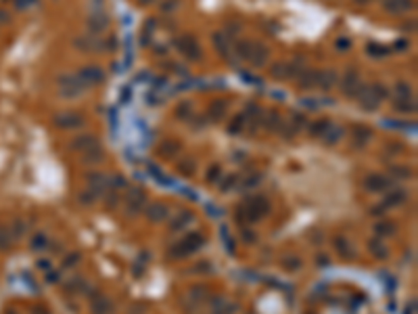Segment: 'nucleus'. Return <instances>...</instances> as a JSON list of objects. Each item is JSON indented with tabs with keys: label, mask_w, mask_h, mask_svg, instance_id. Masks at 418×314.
<instances>
[{
	"label": "nucleus",
	"mask_w": 418,
	"mask_h": 314,
	"mask_svg": "<svg viewBox=\"0 0 418 314\" xmlns=\"http://www.w3.org/2000/svg\"><path fill=\"white\" fill-rule=\"evenodd\" d=\"M270 212V201L266 199V197H249L245 201V205H240L237 210V222L242 226V224H251V222H255L259 218H264L266 214Z\"/></svg>",
	"instance_id": "1"
},
{
	"label": "nucleus",
	"mask_w": 418,
	"mask_h": 314,
	"mask_svg": "<svg viewBox=\"0 0 418 314\" xmlns=\"http://www.w3.org/2000/svg\"><path fill=\"white\" fill-rule=\"evenodd\" d=\"M203 235H199V233H190L182 239V241L176 243L172 250H170V255L172 258H184V255H188V253H195L199 247H203Z\"/></svg>",
	"instance_id": "2"
},
{
	"label": "nucleus",
	"mask_w": 418,
	"mask_h": 314,
	"mask_svg": "<svg viewBox=\"0 0 418 314\" xmlns=\"http://www.w3.org/2000/svg\"><path fill=\"white\" fill-rule=\"evenodd\" d=\"M84 88V82L78 76H71V73H65V76L59 78V93L65 98H71V96H78Z\"/></svg>",
	"instance_id": "3"
},
{
	"label": "nucleus",
	"mask_w": 418,
	"mask_h": 314,
	"mask_svg": "<svg viewBox=\"0 0 418 314\" xmlns=\"http://www.w3.org/2000/svg\"><path fill=\"white\" fill-rule=\"evenodd\" d=\"M145 201H147V195H145V188H140V187H132L130 191L125 193V205H128L130 214L140 212Z\"/></svg>",
	"instance_id": "4"
},
{
	"label": "nucleus",
	"mask_w": 418,
	"mask_h": 314,
	"mask_svg": "<svg viewBox=\"0 0 418 314\" xmlns=\"http://www.w3.org/2000/svg\"><path fill=\"white\" fill-rule=\"evenodd\" d=\"M391 180L385 174H368L364 178V188L368 193H385L389 188Z\"/></svg>",
	"instance_id": "5"
},
{
	"label": "nucleus",
	"mask_w": 418,
	"mask_h": 314,
	"mask_svg": "<svg viewBox=\"0 0 418 314\" xmlns=\"http://www.w3.org/2000/svg\"><path fill=\"white\" fill-rule=\"evenodd\" d=\"M176 46H178V51L186 57V59H199L201 57V46L195 38H190V36H184L180 38L178 42H176Z\"/></svg>",
	"instance_id": "6"
},
{
	"label": "nucleus",
	"mask_w": 418,
	"mask_h": 314,
	"mask_svg": "<svg viewBox=\"0 0 418 314\" xmlns=\"http://www.w3.org/2000/svg\"><path fill=\"white\" fill-rule=\"evenodd\" d=\"M359 88V76L356 73V69H349L347 73H343V80H341V90L345 93L347 96H356Z\"/></svg>",
	"instance_id": "7"
},
{
	"label": "nucleus",
	"mask_w": 418,
	"mask_h": 314,
	"mask_svg": "<svg viewBox=\"0 0 418 314\" xmlns=\"http://www.w3.org/2000/svg\"><path fill=\"white\" fill-rule=\"evenodd\" d=\"M78 78L84 82V84H98V82L105 78V73L100 67H96V65H86V67L78 73Z\"/></svg>",
	"instance_id": "8"
},
{
	"label": "nucleus",
	"mask_w": 418,
	"mask_h": 314,
	"mask_svg": "<svg viewBox=\"0 0 418 314\" xmlns=\"http://www.w3.org/2000/svg\"><path fill=\"white\" fill-rule=\"evenodd\" d=\"M209 312L211 314H234L237 312V306L228 302L226 297H213V300L209 302Z\"/></svg>",
	"instance_id": "9"
},
{
	"label": "nucleus",
	"mask_w": 418,
	"mask_h": 314,
	"mask_svg": "<svg viewBox=\"0 0 418 314\" xmlns=\"http://www.w3.org/2000/svg\"><path fill=\"white\" fill-rule=\"evenodd\" d=\"M86 183H88L90 191H94L96 195H100L109 187V178L103 176V174H98V172H90V174L86 176Z\"/></svg>",
	"instance_id": "10"
},
{
	"label": "nucleus",
	"mask_w": 418,
	"mask_h": 314,
	"mask_svg": "<svg viewBox=\"0 0 418 314\" xmlns=\"http://www.w3.org/2000/svg\"><path fill=\"white\" fill-rule=\"evenodd\" d=\"M57 126H61V128H78L84 124V118L78 113H61V115H57Z\"/></svg>",
	"instance_id": "11"
},
{
	"label": "nucleus",
	"mask_w": 418,
	"mask_h": 314,
	"mask_svg": "<svg viewBox=\"0 0 418 314\" xmlns=\"http://www.w3.org/2000/svg\"><path fill=\"white\" fill-rule=\"evenodd\" d=\"M368 251H370L374 258H379V260H385L389 255V247L385 245V241L381 237H374L368 241Z\"/></svg>",
	"instance_id": "12"
},
{
	"label": "nucleus",
	"mask_w": 418,
	"mask_h": 314,
	"mask_svg": "<svg viewBox=\"0 0 418 314\" xmlns=\"http://www.w3.org/2000/svg\"><path fill=\"white\" fill-rule=\"evenodd\" d=\"M90 310H92V314H107L109 310H111V300L105 297V295H100V293H96L90 300Z\"/></svg>",
	"instance_id": "13"
},
{
	"label": "nucleus",
	"mask_w": 418,
	"mask_h": 314,
	"mask_svg": "<svg viewBox=\"0 0 418 314\" xmlns=\"http://www.w3.org/2000/svg\"><path fill=\"white\" fill-rule=\"evenodd\" d=\"M408 199V195H406V191L404 188H393V191H389L387 193V197H385V201H383V205L385 208H397V205H401Z\"/></svg>",
	"instance_id": "14"
},
{
	"label": "nucleus",
	"mask_w": 418,
	"mask_h": 314,
	"mask_svg": "<svg viewBox=\"0 0 418 314\" xmlns=\"http://www.w3.org/2000/svg\"><path fill=\"white\" fill-rule=\"evenodd\" d=\"M332 243H334V250H337V253L341 255V258H345V260H354L356 250L351 247V243L347 241L345 237H337Z\"/></svg>",
	"instance_id": "15"
},
{
	"label": "nucleus",
	"mask_w": 418,
	"mask_h": 314,
	"mask_svg": "<svg viewBox=\"0 0 418 314\" xmlns=\"http://www.w3.org/2000/svg\"><path fill=\"white\" fill-rule=\"evenodd\" d=\"M180 151V143H176V140L172 138H167V140H161L157 147V153L161 155V157H167V159H172V157H176V153Z\"/></svg>",
	"instance_id": "16"
},
{
	"label": "nucleus",
	"mask_w": 418,
	"mask_h": 314,
	"mask_svg": "<svg viewBox=\"0 0 418 314\" xmlns=\"http://www.w3.org/2000/svg\"><path fill=\"white\" fill-rule=\"evenodd\" d=\"M167 208L163 203H153V205H149L147 208V218L150 220V222H163L165 218H167Z\"/></svg>",
	"instance_id": "17"
},
{
	"label": "nucleus",
	"mask_w": 418,
	"mask_h": 314,
	"mask_svg": "<svg viewBox=\"0 0 418 314\" xmlns=\"http://www.w3.org/2000/svg\"><path fill=\"white\" fill-rule=\"evenodd\" d=\"M272 76L274 78H289V76H297V65L291 63H276L272 65Z\"/></svg>",
	"instance_id": "18"
},
{
	"label": "nucleus",
	"mask_w": 418,
	"mask_h": 314,
	"mask_svg": "<svg viewBox=\"0 0 418 314\" xmlns=\"http://www.w3.org/2000/svg\"><path fill=\"white\" fill-rule=\"evenodd\" d=\"M268 59V48L264 44H253V48H251V55H249V61L255 65V67H259V65H264Z\"/></svg>",
	"instance_id": "19"
},
{
	"label": "nucleus",
	"mask_w": 418,
	"mask_h": 314,
	"mask_svg": "<svg viewBox=\"0 0 418 314\" xmlns=\"http://www.w3.org/2000/svg\"><path fill=\"white\" fill-rule=\"evenodd\" d=\"M334 82H337V73H334V71H320V73H316V86H320L322 90H330Z\"/></svg>",
	"instance_id": "20"
},
{
	"label": "nucleus",
	"mask_w": 418,
	"mask_h": 314,
	"mask_svg": "<svg viewBox=\"0 0 418 314\" xmlns=\"http://www.w3.org/2000/svg\"><path fill=\"white\" fill-rule=\"evenodd\" d=\"M176 170H178V174H180V176L188 178V176L195 174L197 166H195V161H192V157H182V159H180L178 163H176Z\"/></svg>",
	"instance_id": "21"
},
{
	"label": "nucleus",
	"mask_w": 418,
	"mask_h": 314,
	"mask_svg": "<svg viewBox=\"0 0 418 314\" xmlns=\"http://www.w3.org/2000/svg\"><path fill=\"white\" fill-rule=\"evenodd\" d=\"M107 23H109L107 15L105 13H96V15H92V17L88 19V28H90L92 34H98V31H103L107 28Z\"/></svg>",
	"instance_id": "22"
},
{
	"label": "nucleus",
	"mask_w": 418,
	"mask_h": 314,
	"mask_svg": "<svg viewBox=\"0 0 418 314\" xmlns=\"http://www.w3.org/2000/svg\"><path fill=\"white\" fill-rule=\"evenodd\" d=\"M385 9L389 13H404L408 9H412V0H385Z\"/></svg>",
	"instance_id": "23"
},
{
	"label": "nucleus",
	"mask_w": 418,
	"mask_h": 314,
	"mask_svg": "<svg viewBox=\"0 0 418 314\" xmlns=\"http://www.w3.org/2000/svg\"><path fill=\"white\" fill-rule=\"evenodd\" d=\"M226 101H213L211 103V107H209V111H207V115H209V120L211 122H220L224 115H226Z\"/></svg>",
	"instance_id": "24"
},
{
	"label": "nucleus",
	"mask_w": 418,
	"mask_h": 314,
	"mask_svg": "<svg viewBox=\"0 0 418 314\" xmlns=\"http://www.w3.org/2000/svg\"><path fill=\"white\" fill-rule=\"evenodd\" d=\"M94 143H96V138L92 136V134H82V136H78V138L73 140L71 149H73V151H82V153H84V151H86V149H90V147L94 145Z\"/></svg>",
	"instance_id": "25"
},
{
	"label": "nucleus",
	"mask_w": 418,
	"mask_h": 314,
	"mask_svg": "<svg viewBox=\"0 0 418 314\" xmlns=\"http://www.w3.org/2000/svg\"><path fill=\"white\" fill-rule=\"evenodd\" d=\"M368 140H372V130L366 126H356L354 128V143L356 145H366Z\"/></svg>",
	"instance_id": "26"
},
{
	"label": "nucleus",
	"mask_w": 418,
	"mask_h": 314,
	"mask_svg": "<svg viewBox=\"0 0 418 314\" xmlns=\"http://www.w3.org/2000/svg\"><path fill=\"white\" fill-rule=\"evenodd\" d=\"M393 109L399 111V113H414L416 111V103H414V98H395Z\"/></svg>",
	"instance_id": "27"
},
{
	"label": "nucleus",
	"mask_w": 418,
	"mask_h": 314,
	"mask_svg": "<svg viewBox=\"0 0 418 314\" xmlns=\"http://www.w3.org/2000/svg\"><path fill=\"white\" fill-rule=\"evenodd\" d=\"M341 136H343V130H341L339 126H332V124H330L328 130H326L320 138L324 140L326 145H334V143H339V138H341Z\"/></svg>",
	"instance_id": "28"
},
{
	"label": "nucleus",
	"mask_w": 418,
	"mask_h": 314,
	"mask_svg": "<svg viewBox=\"0 0 418 314\" xmlns=\"http://www.w3.org/2000/svg\"><path fill=\"white\" fill-rule=\"evenodd\" d=\"M192 222V214L190 212H186V210H182L178 216H176L174 220H172V230H182L186 224H190Z\"/></svg>",
	"instance_id": "29"
},
{
	"label": "nucleus",
	"mask_w": 418,
	"mask_h": 314,
	"mask_svg": "<svg viewBox=\"0 0 418 314\" xmlns=\"http://www.w3.org/2000/svg\"><path fill=\"white\" fill-rule=\"evenodd\" d=\"M103 159V149H100V145L98 143H94L92 145L90 149H86V151H84V161L86 163H90V161H100Z\"/></svg>",
	"instance_id": "30"
},
{
	"label": "nucleus",
	"mask_w": 418,
	"mask_h": 314,
	"mask_svg": "<svg viewBox=\"0 0 418 314\" xmlns=\"http://www.w3.org/2000/svg\"><path fill=\"white\" fill-rule=\"evenodd\" d=\"M374 233H376V237H389V235H393L395 233V224L393 222H387V220H383V222H376L374 224Z\"/></svg>",
	"instance_id": "31"
},
{
	"label": "nucleus",
	"mask_w": 418,
	"mask_h": 314,
	"mask_svg": "<svg viewBox=\"0 0 418 314\" xmlns=\"http://www.w3.org/2000/svg\"><path fill=\"white\" fill-rule=\"evenodd\" d=\"M328 126H330V122L328 120H318V122H314L312 126H309V136H314V138H320L326 130H328Z\"/></svg>",
	"instance_id": "32"
},
{
	"label": "nucleus",
	"mask_w": 418,
	"mask_h": 314,
	"mask_svg": "<svg viewBox=\"0 0 418 314\" xmlns=\"http://www.w3.org/2000/svg\"><path fill=\"white\" fill-rule=\"evenodd\" d=\"M280 264H282L284 270H299L301 268V260L297 258V255H284V258L280 260Z\"/></svg>",
	"instance_id": "33"
},
{
	"label": "nucleus",
	"mask_w": 418,
	"mask_h": 314,
	"mask_svg": "<svg viewBox=\"0 0 418 314\" xmlns=\"http://www.w3.org/2000/svg\"><path fill=\"white\" fill-rule=\"evenodd\" d=\"M299 84H301V88H312V86H316V71H303V73H299Z\"/></svg>",
	"instance_id": "34"
},
{
	"label": "nucleus",
	"mask_w": 418,
	"mask_h": 314,
	"mask_svg": "<svg viewBox=\"0 0 418 314\" xmlns=\"http://www.w3.org/2000/svg\"><path fill=\"white\" fill-rule=\"evenodd\" d=\"M251 48H253V42H249V40H240V42L237 44V55L240 57V59H247L249 61Z\"/></svg>",
	"instance_id": "35"
},
{
	"label": "nucleus",
	"mask_w": 418,
	"mask_h": 314,
	"mask_svg": "<svg viewBox=\"0 0 418 314\" xmlns=\"http://www.w3.org/2000/svg\"><path fill=\"white\" fill-rule=\"evenodd\" d=\"M266 124H268V128L270 130H282V120H280V115L276 113V111H270L268 113V120H266Z\"/></svg>",
	"instance_id": "36"
},
{
	"label": "nucleus",
	"mask_w": 418,
	"mask_h": 314,
	"mask_svg": "<svg viewBox=\"0 0 418 314\" xmlns=\"http://www.w3.org/2000/svg\"><path fill=\"white\" fill-rule=\"evenodd\" d=\"M395 98H412V88L406 82H399L395 86Z\"/></svg>",
	"instance_id": "37"
},
{
	"label": "nucleus",
	"mask_w": 418,
	"mask_h": 314,
	"mask_svg": "<svg viewBox=\"0 0 418 314\" xmlns=\"http://www.w3.org/2000/svg\"><path fill=\"white\" fill-rule=\"evenodd\" d=\"M192 113V105L190 103H180L176 107V118L178 120H188V115Z\"/></svg>",
	"instance_id": "38"
},
{
	"label": "nucleus",
	"mask_w": 418,
	"mask_h": 314,
	"mask_svg": "<svg viewBox=\"0 0 418 314\" xmlns=\"http://www.w3.org/2000/svg\"><path fill=\"white\" fill-rule=\"evenodd\" d=\"M11 237H13L11 230L0 224V250H6V247L11 245Z\"/></svg>",
	"instance_id": "39"
},
{
	"label": "nucleus",
	"mask_w": 418,
	"mask_h": 314,
	"mask_svg": "<svg viewBox=\"0 0 418 314\" xmlns=\"http://www.w3.org/2000/svg\"><path fill=\"white\" fill-rule=\"evenodd\" d=\"M391 174L395 178H410L412 176V170L408 166H391Z\"/></svg>",
	"instance_id": "40"
},
{
	"label": "nucleus",
	"mask_w": 418,
	"mask_h": 314,
	"mask_svg": "<svg viewBox=\"0 0 418 314\" xmlns=\"http://www.w3.org/2000/svg\"><path fill=\"white\" fill-rule=\"evenodd\" d=\"M242 128H245V115H237V118L232 120L230 132H232V134H237V132H240Z\"/></svg>",
	"instance_id": "41"
},
{
	"label": "nucleus",
	"mask_w": 418,
	"mask_h": 314,
	"mask_svg": "<svg viewBox=\"0 0 418 314\" xmlns=\"http://www.w3.org/2000/svg\"><path fill=\"white\" fill-rule=\"evenodd\" d=\"M220 174H222V168L217 166V163H213V166L207 170V183H215V180L220 178Z\"/></svg>",
	"instance_id": "42"
},
{
	"label": "nucleus",
	"mask_w": 418,
	"mask_h": 314,
	"mask_svg": "<svg viewBox=\"0 0 418 314\" xmlns=\"http://www.w3.org/2000/svg\"><path fill=\"white\" fill-rule=\"evenodd\" d=\"M259 183H262V174H257V172H255V174H251V176L245 180V183H242V187H245V188H253V187H257Z\"/></svg>",
	"instance_id": "43"
},
{
	"label": "nucleus",
	"mask_w": 418,
	"mask_h": 314,
	"mask_svg": "<svg viewBox=\"0 0 418 314\" xmlns=\"http://www.w3.org/2000/svg\"><path fill=\"white\" fill-rule=\"evenodd\" d=\"M240 239H242L245 243H255V239H257V237H255L253 230H249V228L242 226V230H240Z\"/></svg>",
	"instance_id": "44"
},
{
	"label": "nucleus",
	"mask_w": 418,
	"mask_h": 314,
	"mask_svg": "<svg viewBox=\"0 0 418 314\" xmlns=\"http://www.w3.org/2000/svg\"><path fill=\"white\" fill-rule=\"evenodd\" d=\"M234 185H237V176H234V174H228V178H224V180H222V191H224V193H226V191H230V188H232Z\"/></svg>",
	"instance_id": "45"
},
{
	"label": "nucleus",
	"mask_w": 418,
	"mask_h": 314,
	"mask_svg": "<svg viewBox=\"0 0 418 314\" xmlns=\"http://www.w3.org/2000/svg\"><path fill=\"white\" fill-rule=\"evenodd\" d=\"M33 250H40V247H46V237L44 235H36L33 237V243H31Z\"/></svg>",
	"instance_id": "46"
},
{
	"label": "nucleus",
	"mask_w": 418,
	"mask_h": 314,
	"mask_svg": "<svg viewBox=\"0 0 418 314\" xmlns=\"http://www.w3.org/2000/svg\"><path fill=\"white\" fill-rule=\"evenodd\" d=\"M368 53L370 55H387L389 51L385 46H376V44H368Z\"/></svg>",
	"instance_id": "47"
},
{
	"label": "nucleus",
	"mask_w": 418,
	"mask_h": 314,
	"mask_svg": "<svg viewBox=\"0 0 418 314\" xmlns=\"http://www.w3.org/2000/svg\"><path fill=\"white\" fill-rule=\"evenodd\" d=\"M176 6H178V0H165L163 6H161V11H163V13H170V11L176 9Z\"/></svg>",
	"instance_id": "48"
},
{
	"label": "nucleus",
	"mask_w": 418,
	"mask_h": 314,
	"mask_svg": "<svg viewBox=\"0 0 418 314\" xmlns=\"http://www.w3.org/2000/svg\"><path fill=\"white\" fill-rule=\"evenodd\" d=\"M11 228H13V233H15V235H21V233H23V230H25V228H28V224H23V222H21V220H17V222H15V224H11Z\"/></svg>",
	"instance_id": "49"
},
{
	"label": "nucleus",
	"mask_w": 418,
	"mask_h": 314,
	"mask_svg": "<svg viewBox=\"0 0 418 314\" xmlns=\"http://www.w3.org/2000/svg\"><path fill=\"white\" fill-rule=\"evenodd\" d=\"M78 260H80V255H78V253H71L69 258L65 260V264H67V266H71V264H73V262H78Z\"/></svg>",
	"instance_id": "50"
},
{
	"label": "nucleus",
	"mask_w": 418,
	"mask_h": 314,
	"mask_svg": "<svg viewBox=\"0 0 418 314\" xmlns=\"http://www.w3.org/2000/svg\"><path fill=\"white\" fill-rule=\"evenodd\" d=\"M318 264H320V266L328 264V255H318Z\"/></svg>",
	"instance_id": "51"
},
{
	"label": "nucleus",
	"mask_w": 418,
	"mask_h": 314,
	"mask_svg": "<svg viewBox=\"0 0 418 314\" xmlns=\"http://www.w3.org/2000/svg\"><path fill=\"white\" fill-rule=\"evenodd\" d=\"M6 19H8V15H6L4 11H0V23H2V21H6Z\"/></svg>",
	"instance_id": "52"
},
{
	"label": "nucleus",
	"mask_w": 418,
	"mask_h": 314,
	"mask_svg": "<svg viewBox=\"0 0 418 314\" xmlns=\"http://www.w3.org/2000/svg\"><path fill=\"white\" fill-rule=\"evenodd\" d=\"M140 4H150V2H155V0H138Z\"/></svg>",
	"instance_id": "53"
},
{
	"label": "nucleus",
	"mask_w": 418,
	"mask_h": 314,
	"mask_svg": "<svg viewBox=\"0 0 418 314\" xmlns=\"http://www.w3.org/2000/svg\"><path fill=\"white\" fill-rule=\"evenodd\" d=\"M358 2H368V0H358Z\"/></svg>",
	"instance_id": "54"
}]
</instances>
